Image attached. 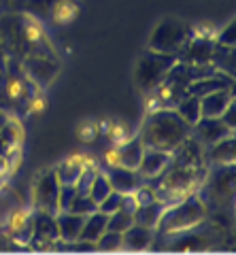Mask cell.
Returning <instances> with one entry per match:
<instances>
[{"label":"cell","mask_w":236,"mask_h":255,"mask_svg":"<svg viewBox=\"0 0 236 255\" xmlns=\"http://www.w3.org/2000/svg\"><path fill=\"white\" fill-rule=\"evenodd\" d=\"M190 134L192 126H187L175 109H151L145 117L138 136L147 149L172 153Z\"/></svg>","instance_id":"1"},{"label":"cell","mask_w":236,"mask_h":255,"mask_svg":"<svg viewBox=\"0 0 236 255\" xmlns=\"http://www.w3.org/2000/svg\"><path fill=\"white\" fill-rule=\"evenodd\" d=\"M209 217V206L202 200V196L198 191L185 196L183 200H179L175 204H170L164 209L160 221L155 226L157 236H175L185 230H192L196 226L204 223Z\"/></svg>","instance_id":"2"},{"label":"cell","mask_w":236,"mask_h":255,"mask_svg":"<svg viewBox=\"0 0 236 255\" xmlns=\"http://www.w3.org/2000/svg\"><path fill=\"white\" fill-rule=\"evenodd\" d=\"M192 34H194V26L190 21L181 17H162L153 26L151 34H149L147 49L157 53H168L177 58L181 47L187 43V38Z\"/></svg>","instance_id":"3"},{"label":"cell","mask_w":236,"mask_h":255,"mask_svg":"<svg viewBox=\"0 0 236 255\" xmlns=\"http://www.w3.org/2000/svg\"><path fill=\"white\" fill-rule=\"evenodd\" d=\"M202 200L226 209V202H232L234 196V164H215L209 166L207 177L198 189Z\"/></svg>","instance_id":"4"},{"label":"cell","mask_w":236,"mask_h":255,"mask_svg":"<svg viewBox=\"0 0 236 255\" xmlns=\"http://www.w3.org/2000/svg\"><path fill=\"white\" fill-rule=\"evenodd\" d=\"M175 55L168 53H157V51H145L138 58L136 66H134V83L145 96L155 92L160 83L164 81L168 68L175 64Z\"/></svg>","instance_id":"5"},{"label":"cell","mask_w":236,"mask_h":255,"mask_svg":"<svg viewBox=\"0 0 236 255\" xmlns=\"http://www.w3.org/2000/svg\"><path fill=\"white\" fill-rule=\"evenodd\" d=\"M21 70L38 90H45L60 73V62L56 53H26L21 55Z\"/></svg>","instance_id":"6"},{"label":"cell","mask_w":236,"mask_h":255,"mask_svg":"<svg viewBox=\"0 0 236 255\" xmlns=\"http://www.w3.org/2000/svg\"><path fill=\"white\" fill-rule=\"evenodd\" d=\"M58 194H60V181L53 168H45L32 181V209L47 211L56 215L58 209Z\"/></svg>","instance_id":"7"},{"label":"cell","mask_w":236,"mask_h":255,"mask_svg":"<svg viewBox=\"0 0 236 255\" xmlns=\"http://www.w3.org/2000/svg\"><path fill=\"white\" fill-rule=\"evenodd\" d=\"M215 45L217 43L213 34H200L194 30V34L187 38V43L177 53V60L187 64H213Z\"/></svg>","instance_id":"8"},{"label":"cell","mask_w":236,"mask_h":255,"mask_svg":"<svg viewBox=\"0 0 236 255\" xmlns=\"http://www.w3.org/2000/svg\"><path fill=\"white\" fill-rule=\"evenodd\" d=\"M30 241L34 243L36 249H56L60 241L56 215L32 209V236H30Z\"/></svg>","instance_id":"9"},{"label":"cell","mask_w":236,"mask_h":255,"mask_svg":"<svg viewBox=\"0 0 236 255\" xmlns=\"http://www.w3.org/2000/svg\"><path fill=\"white\" fill-rule=\"evenodd\" d=\"M228 134H234L219 117H200L198 122L192 126V136L200 142L202 147H209L213 142L226 138Z\"/></svg>","instance_id":"10"},{"label":"cell","mask_w":236,"mask_h":255,"mask_svg":"<svg viewBox=\"0 0 236 255\" xmlns=\"http://www.w3.org/2000/svg\"><path fill=\"white\" fill-rule=\"evenodd\" d=\"M143 153H145V145H143V140H140V136L136 134V136L119 142V145L111 151L109 162L115 164V166H123V168H134L136 170Z\"/></svg>","instance_id":"11"},{"label":"cell","mask_w":236,"mask_h":255,"mask_svg":"<svg viewBox=\"0 0 236 255\" xmlns=\"http://www.w3.org/2000/svg\"><path fill=\"white\" fill-rule=\"evenodd\" d=\"M109 183L115 191L119 194H132L134 189H138L145 183V179L140 177V172L134 168H123V166H115L109 164V168L105 170Z\"/></svg>","instance_id":"12"},{"label":"cell","mask_w":236,"mask_h":255,"mask_svg":"<svg viewBox=\"0 0 236 255\" xmlns=\"http://www.w3.org/2000/svg\"><path fill=\"white\" fill-rule=\"evenodd\" d=\"M234 100V87H224L200 96V113L202 117H219L226 107Z\"/></svg>","instance_id":"13"},{"label":"cell","mask_w":236,"mask_h":255,"mask_svg":"<svg viewBox=\"0 0 236 255\" xmlns=\"http://www.w3.org/2000/svg\"><path fill=\"white\" fill-rule=\"evenodd\" d=\"M236 157V138L234 134H228L226 138L213 142V145L204 147V159L209 166L215 164H234Z\"/></svg>","instance_id":"14"},{"label":"cell","mask_w":236,"mask_h":255,"mask_svg":"<svg viewBox=\"0 0 236 255\" xmlns=\"http://www.w3.org/2000/svg\"><path fill=\"white\" fill-rule=\"evenodd\" d=\"M155 241V230L147 226H132L123 232V249L121 251H147L151 249V243Z\"/></svg>","instance_id":"15"},{"label":"cell","mask_w":236,"mask_h":255,"mask_svg":"<svg viewBox=\"0 0 236 255\" xmlns=\"http://www.w3.org/2000/svg\"><path fill=\"white\" fill-rule=\"evenodd\" d=\"M168 162H170V153H166V151H157V149H147L145 147V153H143V157H140V164H138L136 170L140 172V177H143L145 181H151L164 168H166Z\"/></svg>","instance_id":"16"},{"label":"cell","mask_w":236,"mask_h":255,"mask_svg":"<svg viewBox=\"0 0 236 255\" xmlns=\"http://www.w3.org/2000/svg\"><path fill=\"white\" fill-rule=\"evenodd\" d=\"M21 142V128L17 122L9 119L2 128H0V157H4L11 164L13 155H17Z\"/></svg>","instance_id":"17"},{"label":"cell","mask_w":236,"mask_h":255,"mask_svg":"<svg viewBox=\"0 0 236 255\" xmlns=\"http://www.w3.org/2000/svg\"><path fill=\"white\" fill-rule=\"evenodd\" d=\"M234 85V79L228 77L224 73H219V70H215L213 75H207L202 79H196V81H192L190 85H187V94H194V96H204L209 92H215V90H224V87H232Z\"/></svg>","instance_id":"18"},{"label":"cell","mask_w":236,"mask_h":255,"mask_svg":"<svg viewBox=\"0 0 236 255\" xmlns=\"http://www.w3.org/2000/svg\"><path fill=\"white\" fill-rule=\"evenodd\" d=\"M83 215H77V213H70V211H60L56 213V223H58V234H60V241L70 243V241H77L79 232L83 228Z\"/></svg>","instance_id":"19"},{"label":"cell","mask_w":236,"mask_h":255,"mask_svg":"<svg viewBox=\"0 0 236 255\" xmlns=\"http://www.w3.org/2000/svg\"><path fill=\"white\" fill-rule=\"evenodd\" d=\"M107 221H109V215L98 211V209L94 213H90V215H85L79 238H81V241H88V243H96L102 236V232L107 230Z\"/></svg>","instance_id":"20"},{"label":"cell","mask_w":236,"mask_h":255,"mask_svg":"<svg viewBox=\"0 0 236 255\" xmlns=\"http://www.w3.org/2000/svg\"><path fill=\"white\" fill-rule=\"evenodd\" d=\"M164 209H166V204L155 198L153 202L138 204L134 209V213H132V217H134V223H138V226H147V228L155 230V226H157V221H160Z\"/></svg>","instance_id":"21"},{"label":"cell","mask_w":236,"mask_h":255,"mask_svg":"<svg viewBox=\"0 0 236 255\" xmlns=\"http://www.w3.org/2000/svg\"><path fill=\"white\" fill-rule=\"evenodd\" d=\"M175 111L187 126H194L202 117V113H200V98L198 96H194V94H185L183 98L175 105Z\"/></svg>","instance_id":"22"},{"label":"cell","mask_w":236,"mask_h":255,"mask_svg":"<svg viewBox=\"0 0 236 255\" xmlns=\"http://www.w3.org/2000/svg\"><path fill=\"white\" fill-rule=\"evenodd\" d=\"M85 168V159L83 157H68L64 159V162H60L56 168V177L60 183H77L79 174H81V170Z\"/></svg>","instance_id":"23"},{"label":"cell","mask_w":236,"mask_h":255,"mask_svg":"<svg viewBox=\"0 0 236 255\" xmlns=\"http://www.w3.org/2000/svg\"><path fill=\"white\" fill-rule=\"evenodd\" d=\"M96 251H121L123 249V232H115V230H105L102 236L98 238L96 243Z\"/></svg>","instance_id":"24"},{"label":"cell","mask_w":236,"mask_h":255,"mask_svg":"<svg viewBox=\"0 0 236 255\" xmlns=\"http://www.w3.org/2000/svg\"><path fill=\"white\" fill-rule=\"evenodd\" d=\"M111 189H113V187H111V183H109L105 170H100V168H98L96 177H94V181H92V187H90V191H88V196H90L92 200L96 202V206H98V202L105 200Z\"/></svg>","instance_id":"25"},{"label":"cell","mask_w":236,"mask_h":255,"mask_svg":"<svg viewBox=\"0 0 236 255\" xmlns=\"http://www.w3.org/2000/svg\"><path fill=\"white\" fill-rule=\"evenodd\" d=\"M132 223H134V217H132L130 211L125 209H117L115 213L109 215V221H107V230H115V232H125Z\"/></svg>","instance_id":"26"},{"label":"cell","mask_w":236,"mask_h":255,"mask_svg":"<svg viewBox=\"0 0 236 255\" xmlns=\"http://www.w3.org/2000/svg\"><path fill=\"white\" fill-rule=\"evenodd\" d=\"M96 209H98L96 202H94L88 194H77V196H75V200L70 202V206H68L66 211H70V213H77V215H83V217H85V215L94 213Z\"/></svg>","instance_id":"27"},{"label":"cell","mask_w":236,"mask_h":255,"mask_svg":"<svg viewBox=\"0 0 236 255\" xmlns=\"http://www.w3.org/2000/svg\"><path fill=\"white\" fill-rule=\"evenodd\" d=\"M96 172H98L96 166L85 164V168L81 170V174H79V179L75 183V187H77L79 194H88L90 187H92V181H94V177H96Z\"/></svg>","instance_id":"28"},{"label":"cell","mask_w":236,"mask_h":255,"mask_svg":"<svg viewBox=\"0 0 236 255\" xmlns=\"http://www.w3.org/2000/svg\"><path fill=\"white\" fill-rule=\"evenodd\" d=\"M79 194L77 187H75V183H60V194H58V209L60 211H66L70 202L75 200V196ZM58 211V213H60Z\"/></svg>","instance_id":"29"},{"label":"cell","mask_w":236,"mask_h":255,"mask_svg":"<svg viewBox=\"0 0 236 255\" xmlns=\"http://www.w3.org/2000/svg\"><path fill=\"white\" fill-rule=\"evenodd\" d=\"M215 43L217 45H224V47H234L236 45V36H234V19H230L224 28L217 30V34H213Z\"/></svg>","instance_id":"30"},{"label":"cell","mask_w":236,"mask_h":255,"mask_svg":"<svg viewBox=\"0 0 236 255\" xmlns=\"http://www.w3.org/2000/svg\"><path fill=\"white\" fill-rule=\"evenodd\" d=\"M121 202H123V194H119V191L111 189V191H109V196L105 198V200L98 202V211L107 213V215H111V213H115L117 209H119Z\"/></svg>","instance_id":"31"},{"label":"cell","mask_w":236,"mask_h":255,"mask_svg":"<svg viewBox=\"0 0 236 255\" xmlns=\"http://www.w3.org/2000/svg\"><path fill=\"white\" fill-rule=\"evenodd\" d=\"M219 119H222V122L230 128V130H236V105H234V100L226 107V111L219 115Z\"/></svg>","instance_id":"32"},{"label":"cell","mask_w":236,"mask_h":255,"mask_svg":"<svg viewBox=\"0 0 236 255\" xmlns=\"http://www.w3.org/2000/svg\"><path fill=\"white\" fill-rule=\"evenodd\" d=\"M6 122H9V115L4 113V109H0V128H2Z\"/></svg>","instance_id":"33"}]
</instances>
